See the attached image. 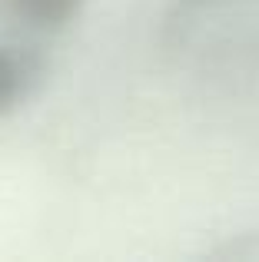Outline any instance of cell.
I'll return each mask as SVG.
<instances>
[{"mask_svg":"<svg viewBox=\"0 0 259 262\" xmlns=\"http://www.w3.org/2000/svg\"><path fill=\"white\" fill-rule=\"evenodd\" d=\"M37 77H40V63H37L33 53L13 50V47H0V116L10 113L30 93Z\"/></svg>","mask_w":259,"mask_h":262,"instance_id":"obj_1","label":"cell"},{"mask_svg":"<svg viewBox=\"0 0 259 262\" xmlns=\"http://www.w3.org/2000/svg\"><path fill=\"white\" fill-rule=\"evenodd\" d=\"M7 7L33 30H63L80 13V0H7Z\"/></svg>","mask_w":259,"mask_h":262,"instance_id":"obj_2","label":"cell"}]
</instances>
